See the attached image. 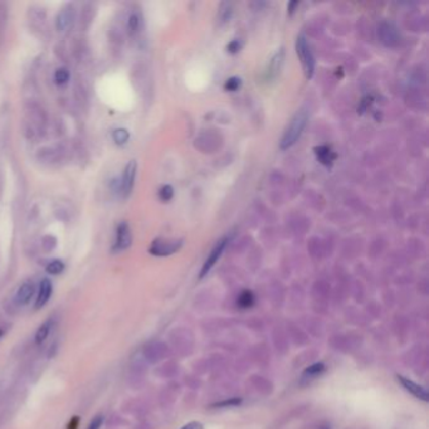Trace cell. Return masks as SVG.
Returning <instances> with one entry per match:
<instances>
[{"instance_id":"27","label":"cell","mask_w":429,"mask_h":429,"mask_svg":"<svg viewBox=\"0 0 429 429\" xmlns=\"http://www.w3.org/2000/svg\"><path fill=\"white\" fill-rule=\"evenodd\" d=\"M204 427H203V424H201V423H198V422H191V423H188L187 425H184V427H183L182 429H203Z\"/></svg>"},{"instance_id":"9","label":"cell","mask_w":429,"mask_h":429,"mask_svg":"<svg viewBox=\"0 0 429 429\" xmlns=\"http://www.w3.org/2000/svg\"><path fill=\"white\" fill-rule=\"evenodd\" d=\"M34 291L35 288H34V283L33 282L23 283V285L19 287V289H18L15 299H17V302L19 305H27L28 302L32 299L33 294H34Z\"/></svg>"},{"instance_id":"20","label":"cell","mask_w":429,"mask_h":429,"mask_svg":"<svg viewBox=\"0 0 429 429\" xmlns=\"http://www.w3.org/2000/svg\"><path fill=\"white\" fill-rule=\"evenodd\" d=\"M139 27H140V18H139L138 14H131L130 17H128V22H127V29L128 32L131 33V34H134V33L138 32Z\"/></svg>"},{"instance_id":"25","label":"cell","mask_w":429,"mask_h":429,"mask_svg":"<svg viewBox=\"0 0 429 429\" xmlns=\"http://www.w3.org/2000/svg\"><path fill=\"white\" fill-rule=\"evenodd\" d=\"M101 424H102V417H101V415H98V417H96L95 419L92 420L89 429H100Z\"/></svg>"},{"instance_id":"14","label":"cell","mask_w":429,"mask_h":429,"mask_svg":"<svg viewBox=\"0 0 429 429\" xmlns=\"http://www.w3.org/2000/svg\"><path fill=\"white\" fill-rule=\"evenodd\" d=\"M166 350L164 345L159 344V345L150 346L146 349V356L150 361H156L164 356V351Z\"/></svg>"},{"instance_id":"8","label":"cell","mask_w":429,"mask_h":429,"mask_svg":"<svg viewBox=\"0 0 429 429\" xmlns=\"http://www.w3.org/2000/svg\"><path fill=\"white\" fill-rule=\"evenodd\" d=\"M397 378H398V380L400 381V384L403 385V388L407 390V392L412 393L414 397H417L418 399L423 400V402H428L429 395H428V392L424 389V388L420 387V385H418L417 382L409 380L408 378H404V376H402V375H398Z\"/></svg>"},{"instance_id":"10","label":"cell","mask_w":429,"mask_h":429,"mask_svg":"<svg viewBox=\"0 0 429 429\" xmlns=\"http://www.w3.org/2000/svg\"><path fill=\"white\" fill-rule=\"evenodd\" d=\"M72 22H73V9H72V8H64L63 10L59 12L58 17H57V29H58L59 32H63V30L68 29L69 25L72 24Z\"/></svg>"},{"instance_id":"4","label":"cell","mask_w":429,"mask_h":429,"mask_svg":"<svg viewBox=\"0 0 429 429\" xmlns=\"http://www.w3.org/2000/svg\"><path fill=\"white\" fill-rule=\"evenodd\" d=\"M227 242H228V239L223 238V239L219 240L218 243H217L216 247H214L213 249H211L210 254L208 255L206 261H205V262H204L203 268H201V272H200V275H199V277L204 278L206 275H208L209 272H210L211 268H213L214 266H216V263L218 262V260H219V258H221V255H222V253H223V250L226 249Z\"/></svg>"},{"instance_id":"24","label":"cell","mask_w":429,"mask_h":429,"mask_svg":"<svg viewBox=\"0 0 429 429\" xmlns=\"http://www.w3.org/2000/svg\"><path fill=\"white\" fill-rule=\"evenodd\" d=\"M224 9L221 10V22H227L229 19V15H231V8L228 4H224Z\"/></svg>"},{"instance_id":"16","label":"cell","mask_w":429,"mask_h":429,"mask_svg":"<svg viewBox=\"0 0 429 429\" xmlns=\"http://www.w3.org/2000/svg\"><path fill=\"white\" fill-rule=\"evenodd\" d=\"M325 371V364H322V363H316V364H314V365H311V366H309V368L306 369V370L304 371V378H306V379H315V378H317V376L319 375H321L322 373H324Z\"/></svg>"},{"instance_id":"26","label":"cell","mask_w":429,"mask_h":429,"mask_svg":"<svg viewBox=\"0 0 429 429\" xmlns=\"http://www.w3.org/2000/svg\"><path fill=\"white\" fill-rule=\"evenodd\" d=\"M228 51L231 52V53H237V52L239 51L240 49V45H239V42L238 40H233V42H231L228 45Z\"/></svg>"},{"instance_id":"1","label":"cell","mask_w":429,"mask_h":429,"mask_svg":"<svg viewBox=\"0 0 429 429\" xmlns=\"http://www.w3.org/2000/svg\"><path fill=\"white\" fill-rule=\"evenodd\" d=\"M307 117H309V116H307V112L305 110L298 111V112L293 116L289 125L287 126L286 131L283 133L282 139H281V149L287 150L297 143V140L301 138L302 133H304L305 127H306Z\"/></svg>"},{"instance_id":"23","label":"cell","mask_w":429,"mask_h":429,"mask_svg":"<svg viewBox=\"0 0 429 429\" xmlns=\"http://www.w3.org/2000/svg\"><path fill=\"white\" fill-rule=\"evenodd\" d=\"M224 87H226L227 91H231V92L237 91V90H238L240 87V79L237 78V77L229 78L228 81L226 82V84H224Z\"/></svg>"},{"instance_id":"17","label":"cell","mask_w":429,"mask_h":429,"mask_svg":"<svg viewBox=\"0 0 429 429\" xmlns=\"http://www.w3.org/2000/svg\"><path fill=\"white\" fill-rule=\"evenodd\" d=\"M112 138L117 145H125L130 139V134L126 128H116L112 134Z\"/></svg>"},{"instance_id":"13","label":"cell","mask_w":429,"mask_h":429,"mask_svg":"<svg viewBox=\"0 0 429 429\" xmlns=\"http://www.w3.org/2000/svg\"><path fill=\"white\" fill-rule=\"evenodd\" d=\"M51 327L52 320H47V321L38 329L37 334H35V344H37V345H42V344L47 340L49 332H51Z\"/></svg>"},{"instance_id":"29","label":"cell","mask_w":429,"mask_h":429,"mask_svg":"<svg viewBox=\"0 0 429 429\" xmlns=\"http://www.w3.org/2000/svg\"><path fill=\"white\" fill-rule=\"evenodd\" d=\"M2 336H3V331H2V330H0V337H2Z\"/></svg>"},{"instance_id":"5","label":"cell","mask_w":429,"mask_h":429,"mask_svg":"<svg viewBox=\"0 0 429 429\" xmlns=\"http://www.w3.org/2000/svg\"><path fill=\"white\" fill-rule=\"evenodd\" d=\"M283 63H285V51H283V48H281L280 51L276 52L275 56L271 58L270 63H268L265 74L266 81H275V79L280 76Z\"/></svg>"},{"instance_id":"21","label":"cell","mask_w":429,"mask_h":429,"mask_svg":"<svg viewBox=\"0 0 429 429\" xmlns=\"http://www.w3.org/2000/svg\"><path fill=\"white\" fill-rule=\"evenodd\" d=\"M159 196L162 201H169L174 196V189L171 185H164L159 191Z\"/></svg>"},{"instance_id":"22","label":"cell","mask_w":429,"mask_h":429,"mask_svg":"<svg viewBox=\"0 0 429 429\" xmlns=\"http://www.w3.org/2000/svg\"><path fill=\"white\" fill-rule=\"evenodd\" d=\"M240 403H242V399H240V398H231V399H228V400H223V402H221V403H216L213 407H219V408L236 407V405H239Z\"/></svg>"},{"instance_id":"12","label":"cell","mask_w":429,"mask_h":429,"mask_svg":"<svg viewBox=\"0 0 429 429\" xmlns=\"http://www.w3.org/2000/svg\"><path fill=\"white\" fill-rule=\"evenodd\" d=\"M316 154L320 161L325 165H331L335 160V154H332L331 150L326 146L316 147Z\"/></svg>"},{"instance_id":"7","label":"cell","mask_w":429,"mask_h":429,"mask_svg":"<svg viewBox=\"0 0 429 429\" xmlns=\"http://www.w3.org/2000/svg\"><path fill=\"white\" fill-rule=\"evenodd\" d=\"M136 167H138V165H136V161H134V160L128 161V164L126 165L125 167L122 180H121L120 184L121 191H122V194L125 196H128L131 194V191H133L136 177Z\"/></svg>"},{"instance_id":"6","label":"cell","mask_w":429,"mask_h":429,"mask_svg":"<svg viewBox=\"0 0 429 429\" xmlns=\"http://www.w3.org/2000/svg\"><path fill=\"white\" fill-rule=\"evenodd\" d=\"M133 243V237H131L130 227L126 222H121L116 229V242L113 249L115 250H125Z\"/></svg>"},{"instance_id":"30","label":"cell","mask_w":429,"mask_h":429,"mask_svg":"<svg viewBox=\"0 0 429 429\" xmlns=\"http://www.w3.org/2000/svg\"><path fill=\"white\" fill-rule=\"evenodd\" d=\"M324 429H329V428H324Z\"/></svg>"},{"instance_id":"18","label":"cell","mask_w":429,"mask_h":429,"mask_svg":"<svg viewBox=\"0 0 429 429\" xmlns=\"http://www.w3.org/2000/svg\"><path fill=\"white\" fill-rule=\"evenodd\" d=\"M69 81V72L67 68H58L54 73V82L58 86H63Z\"/></svg>"},{"instance_id":"3","label":"cell","mask_w":429,"mask_h":429,"mask_svg":"<svg viewBox=\"0 0 429 429\" xmlns=\"http://www.w3.org/2000/svg\"><path fill=\"white\" fill-rule=\"evenodd\" d=\"M182 239H166V238H157L150 245L149 252L152 255L157 257H166V255L174 254L182 248Z\"/></svg>"},{"instance_id":"19","label":"cell","mask_w":429,"mask_h":429,"mask_svg":"<svg viewBox=\"0 0 429 429\" xmlns=\"http://www.w3.org/2000/svg\"><path fill=\"white\" fill-rule=\"evenodd\" d=\"M46 270H47L49 275H59V273L63 272L64 263L59 260H53L48 263Z\"/></svg>"},{"instance_id":"2","label":"cell","mask_w":429,"mask_h":429,"mask_svg":"<svg viewBox=\"0 0 429 429\" xmlns=\"http://www.w3.org/2000/svg\"><path fill=\"white\" fill-rule=\"evenodd\" d=\"M296 52L299 58V62H301L302 64V68H304L306 78H312L315 72V57L314 54H312L309 42H307V39L304 35H299V37L297 38Z\"/></svg>"},{"instance_id":"11","label":"cell","mask_w":429,"mask_h":429,"mask_svg":"<svg viewBox=\"0 0 429 429\" xmlns=\"http://www.w3.org/2000/svg\"><path fill=\"white\" fill-rule=\"evenodd\" d=\"M51 294H52V283L51 281L47 280V278H45V280L40 282L39 293H38L37 301H35V307H37V309H40V307L45 306V305L48 302Z\"/></svg>"},{"instance_id":"28","label":"cell","mask_w":429,"mask_h":429,"mask_svg":"<svg viewBox=\"0 0 429 429\" xmlns=\"http://www.w3.org/2000/svg\"><path fill=\"white\" fill-rule=\"evenodd\" d=\"M298 7V3L293 2V3H289L288 4V10H289V14H292V13L294 12V8Z\"/></svg>"},{"instance_id":"15","label":"cell","mask_w":429,"mask_h":429,"mask_svg":"<svg viewBox=\"0 0 429 429\" xmlns=\"http://www.w3.org/2000/svg\"><path fill=\"white\" fill-rule=\"evenodd\" d=\"M237 304L240 309H249L254 305V294L250 291H243L237 299Z\"/></svg>"}]
</instances>
